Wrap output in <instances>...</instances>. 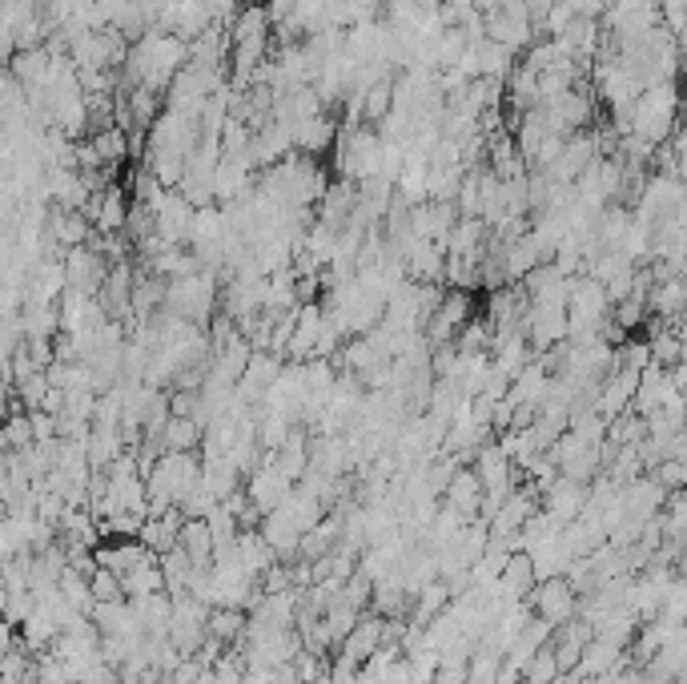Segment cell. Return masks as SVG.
<instances>
[{
	"label": "cell",
	"mask_w": 687,
	"mask_h": 684,
	"mask_svg": "<svg viewBox=\"0 0 687 684\" xmlns=\"http://www.w3.org/2000/svg\"><path fill=\"white\" fill-rule=\"evenodd\" d=\"M474 318V298L471 290H451L442 294L439 306H434V315L430 323L422 326V338H427V347H442V343H454L462 326Z\"/></svg>",
	"instance_id": "6da1fadb"
},
{
	"label": "cell",
	"mask_w": 687,
	"mask_h": 684,
	"mask_svg": "<svg viewBox=\"0 0 687 684\" xmlns=\"http://www.w3.org/2000/svg\"><path fill=\"white\" fill-rule=\"evenodd\" d=\"M242 491H246V500L254 503V508L266 515V511L281 508V503L290 500L294 483L286 476H281L278 468H274V451H266L262 456V463L246 476V483H242Z\"/></svg>",
	"instance_id": "7a4b0ae2"
},
{
	"label": "cell",
	"mask_w": 687,
	"mask_h": 684,
	"mask_svg": "<svg viewBox=\"0 0 687 684\" xmlns=\"http://www.w3.org/2000/svg\"><path fill=\"white\" fill-rule=\"evenodd\" d=\"M526 604H531V612H535L539 620H547L551 629H558V624H567V620L575 616L580 596H575V588H571L563 576H551V580H539V584L531 588Z\"/></svg>",
	"instance_id": "3957f363"
},
{
	"label": "cell",
	"mask_w": 687,
	"mask_h": 684,
	"mask_svg": "<svg viewBox=\"0 0 687 684\" xmlns=\"http://www.w3.org/2000/svg\"><path fill=\"white\" fill-rule=\"evenodd\" d=\"M61 266H65V286L69 290H81V294H89V298H98L101 283H105V274H109L105 254L89 251V246H73Z\"/></svg>",
	"instance_id": "277c9868"
},
{
	"label": "cell",
	"mask_w": 687,
	"mask_h": 684,
	"mask_svg": "<svg viewBox=\"0 0 687 684\" xmlns=\"http://www.w3.org/2000/svg\"><path fill=\"white\" fill-rule=\"evenodd\" d=\"M382 624H387L382 616H375V612H362L355 629L346 632V641L338 644V652H334V656H338V661H346V664H355V668H362V664L370 661L378 649H382Z\"/></svg>",
	"instance_id": "5b68a950"
},
{
	"label": "cell",
	"mask_w": 687,
	"mask_h": 684,
	"mask_svg": "<svg viewBox=\"0 0 687 684\" xmlns=\"http://www.w3.org/2000/svg\"><path fill=\"white\" fill-rule=\"evenodd\" d=\"M539 508L551 511L558 523L580 520V511L587 508V488H583V483H571V479H563V476H555V483L539 496Z\"/></svg>",
	"instance_id": "8992f818"
},
{
	"label": "cell",
	"mask_w": 687,
	"mask_h": 684,
	"mask_svg": "<svg viewBox=\"0 0 687 684\" xmlns=\"http://www.w3.org/2000/svg\"><path fill=\"white\" fill-rule=\"evenodd\" d=\"M627 664H632L627 649L603 641V636H591V641L583 644V656H580V664H575V673H580L583 681H591V676L615 673V668H627Z\"/></svg>",
	"instance_id": "52a82bcc"
},
{
	"label": "cell",
	"mask_w": 687,
	"mask_h": 684,
	"mask_svg": "<svg viewBox=\"0 0 687 684\" xmlns=\"http://www.w3.org/2000/svg\"><path fill=\"white\" fill-rule=\"evenodd\" d=\"M439 500L447 503L451 511H459L462 520L471 523L474 515H479V503H483V483H479V476H474L471 468H459L451 476V483L442 488Z\"/></svg>",
	"instance_id": "ba28073f"
},
{
	"label": "cell",
	"mask_w": 687,
	"mask_h": 684,
	"mask_svg": "<svg viewBox=\"0 0 687 684\" xmlns=\"http://www.w3.org/2000/svg\"><path fill=\"white\" fill-rule=\"evenodd\" d=\"M499 596L506 600V604H526V596H531V588L539 584L535 580V568H531V555L526 552H511L506 555V568L499 572Z\"/></svg>",
	"instance_id": "9c48e42d"
},
{
	"label": "cell",
	"mask_w": 687,
	"mask_h": 684,
	"mask_svg": "<svg viewBox=\"0 0 687 684\" xmlns=\"http://www.w3.org/2000/svg\"><path fill=\"white\" fill-rule=\"evenodd\" d=\"M274 468L290 483H298L306 476V468H310V431L306 427H290V435L274 447Z\"/></svg>",
	"instance_id": "30bf717a"
},
{
	"label": "cell",
	"mask_w": 687,
	"mask_h": 684,
	"mask_svg": "<svg viewBox=\"0 0 687 684\" xmlns=\"http://www.w3.org/2000/svg\"><path fill=\"white\" fill-rule=\"evenodd\" d=\"M177 548L189 555V564L194 568L209 564V560H214V532H209V523L185 520L182 528H177Z\"/></svg>",
	"instance_id": "8fae6325"
},
{
	"label": "cell",
	"mask_w": 687,
	"mask_h": 684,
	"mask_svg": "<svg viewBox=\"0 0 687 684\" xmlns=\"http://www.w3.org/2000/svg\"><path fill=\"white\" fill-rule=\"evenodd\" d=\"M237 560H242V568H246L249 576H262L269 564H278V555H274V548H269L266 540H262L258 528H246V532H237Z\"/></svg>",
	"instance_id": "7c38bea8"
},
{
	"label": "cell",
	"mask_w": 687,
	"mask_h": 684,
	"mask_svg": "<svg viewBox=\"0 0 687 684\" xmlns=\"http://www.w3.org/2000/svg\"><path fill=\"white\" fill-rule=\"evenodd\" d=\"M162 451H197L202 447V423L197 419H177L170 415V423L162 427Z\"/></svg>",
	"instance_id": "4fadbf2b"
},
{
	"label": "cell",
	"mask_w": 687,
	"mask_h": 684,
	"mask_svg": "<svg viewBox=\"0 0 687 684\" xmlns=\"http://www.w3.org/2000/svg\"><path fill=\"white\" fill-rule=\"evenodd\" d=\"M205 632L217 636L222 644L242 641V632H246V612L242 609H209V616H205Z\"/></svg>",
	"instance_id": "5bb4252c"
},
{
	"label": "cell",
	"mask_w": 687,
	"mask_h": 684,
	"mask_svg": "<svg viewBox=\"0 0 687 684\" xmlns=\"http://www.w3.org/2000/svg\"><path fill=\"white\" fill-rule=\"evenodd\" d=\"M89 596H93V604H113V600H125V592H121V580L109 568H98L89 576Z\"/></svg>",
	"instance_id": "9a60e30c"
},
{
	"label": "cell",
	"mask_w": 687,
	"mask_h": 684,
	"mask_svg": "<svg viewBox=\"0 0 687 684\" xmlns=\"http://www.w3.org/2000/svg\"><path fill=\"white\" fill-rule=\"evenodd\" d=\"M647 476H652L664 491H684L687 468H684V459H659L655 468H647Z\"/></svg>",
	"instance_id": "2e32d148"
},
{
	"label": "cell",
	"mask_w": 687,
	"mask_h": 684,
	"mask_svg": "<svg viewBox=\"0 0 687 684\" xmlns=\"http://www.w3.org/2000/svg\"><path fill=\"white\" fill-rule=\"evenodd\" d=\"M526 681H535V684H555L558 676V664H555V652H551V644H543V649L531 656V664L523 668Z\"/></svg>",
	"instance_id": "e0dca14e"
},
{
	"label": "cell",
	"mask_w": 687,
	"mask_h": 684,
	"mask_svg": "<svg viewBox=\"0 0 687 684\" xmlns=\"http://www.w3.org/2000/svg\"><path fill=\"white\" fill-rule=\"evenodd\" d=\"M519 681H523V673H519L515 664L499 661V673H494V684H519Z\"/></svg>",
	"instance_id": "ac0fdd59"
}]
</instances>
